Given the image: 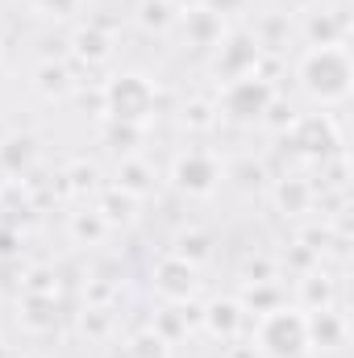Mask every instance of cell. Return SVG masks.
Listing matches in <instances>:
<instances>
[{
  "instance_id": "3",
  "label": "cell",
  "mask_w": 354,
  "mask_h": 358,
  "mask_svg": "<svg viewBox=\"0 0 354 358\" xmlns=\"http://www.w3.org/2000/svg\"><path fill=\"white\" fill-rule=\"evenodd\" d=\"M217 179H221L217 163L204 159V155H187V159H179V167H176V183L183 192H192V196H208L217 187Z\"/></svg>"
},
{
  "instance_id": "2",
  "label": "cell",
  "mask_w": 354,
  "mask_h": 358,
  "mask_svg": "<svg viewBox=\"0 0 354 358\" xmlns=\"http://www.w3.org/2000/svg\"><path fill=\"white\" fill-rule=\"evenodd\" d=\"M108 104H113V117L117 121H142L150 113V104H155V92H150L146 80H138V76H121L108 88Z\"/></svg>"
},
{
  "instance_id": "4",
  "label": "cell",
  "mask_w": 354,
  "mask_h": 358,
  "mask_svg": "<svg viewBox=\"0 0 354 358\" xmlns=\"http://www.w3.org/2000/svg\"><path fill=\"white\" fill-rule=\"evenodd\" d=\"M159 292L171 296V300L192 296V292H196V275H192V267L179 263V259H167V263L159 267Z\"/></svg>"
},
{
  "instance_id": "5",
  "label": "cell",
  "mask_w": 354,
  "mask_h": 358,
  "mask_svg": "<svg viewBox=\"0 0 354 358\" xmlns=\"http://www.w3.org/2000/svg\"><path fill=\"white\" fill-rule=\"evenodd\" d=\"M46 17H71L76 8H80V0H34Z\"/></svg>"
},
{
  "instance_id": "1",
  "label": "cell",
  "mask_w": 354,
  "mask_h": 358,
  "mask_svg": "<svg viewBox=\"0 0 354 358\" xmlns=\"http://www.w3.org/2000/svg\"><path fill=\"white\" fill-rule=\"evenodd\" d=\"M263 338V350H271L275 358H296L309 342V325L300 317H288V313H271L259 329Z\"/></svg>"
}]
</instances>
